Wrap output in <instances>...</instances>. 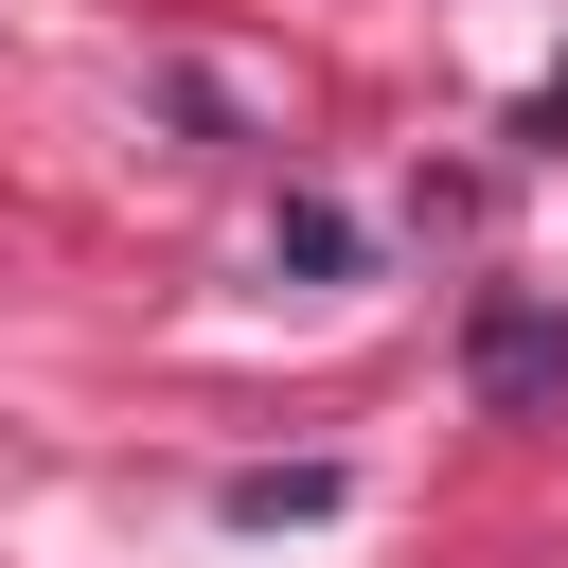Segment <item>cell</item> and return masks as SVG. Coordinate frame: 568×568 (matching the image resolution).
Returning a JSON list of instances; mask_svg holds the SVG:
<instances>
[{
	"label": "cell",
	"instance_id": "2",
	"mask_svg": "<svg viewBox=\"0 0 568 568\" xmlns=\"http://www.w3.org/2000/svg\"><path fill=\"white\" fill-rule=\"evenodd\" d=\"M337 515V462H284V479H231V532H302Z\"/></svg>",
	"mask_w": 568,
	"mask_h": 568
},
{
	"label": "cell",
	"instance_id": "1",
	"mask_svg": "<svg viewBox=\"0 0 568 568\" xmlns=\"http://www.w3.org/2000/svg\"><path fill=\"white\" fill-rule=\"evenodd\" d=\"M479 390H568V337L497 302V320H479Z\"/></svg>",
	"mask_w": 568,
	"mask_h": 568
}]
</instances>
